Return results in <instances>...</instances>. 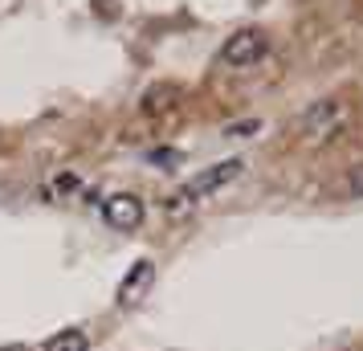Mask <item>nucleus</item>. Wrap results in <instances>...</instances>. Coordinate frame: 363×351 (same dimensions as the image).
<instances>
[{
    "label": "nucleus",
    "mask_w": 363,
    "mask_h": 351,
    "mask_svg": "<svg viewBox=\"0 0 363 351\" xmlns=\"http://www.w3.org/2000/svg\"><path fill=\"white\" fill-rule=\"evenodd\" d=\"M249 131H257V123H253V118H249V123H237V127H229L225 135H249Z\"/></svg>",
    "instance_id": "nucleus-9"
},
{
    "label": "nucleus",
    "mask_w": 363,
    "mask_h": 351,
    "mask_svg": "<svg viewBox=\"0 0 363 351\" xmlns=\"http://www.w3.org/2000/svg\"><path fill=\"white\" fill-rule=\"evenodd\" d=\"M45 351H90V339H86V331L69 327V331H57L53 339H45Z\"/></svg>",
    "instance_id": "nucleus-6"
},
{
    "label": "nucleus",
    "mask_w": 363,
    "mask_h": 351,
    "mask_svg": "<svg viewBox=\"0 0 363 351\" xmlns=\"http://www.w3.org/2000/svg\"><path fill=\"white\" fill-rule=\"evenodd\" d=\"M265 50H269V37L262 33V29H237V33L220 45V66H233V69H249V66H257L265 57Z\"/></svg>",
    "instance_id": "nucleus-2"
},
{
    "label": "nucleus",
    "mask_w": 363,
    "mask_h": 351,
    "mask_svg": "<svg viewBox=\"0 0 363 351\" xmlns=\"http://www.w3.org/2000/svg\"><path fill=\"white\" fill-rule=\"evenodd\" d=\"M151 282H155V262L151 257H139L127 274H123V282H118V306H135V302L143 299L151 290Z\"/></svg>",
    "instance_id": "nucleus-5"
},
{
    "label": "nucleus",
    "mask_w": 363,
    "mask_h": 351,
    "mask_svg": "<svg viewBox=\"0 0 363 351\" xmlns=\"http://www.w3.org/2000/svg\"><path fill=\"white\" fill-rule=\"evenodd\" d=\"M241 172H245V160H220V164H213V167H204V172H196V176H192V180L180 188V192H176V201L188 204V201H196V196L204 201V196L220 192L225 184H233Z\"/></svg>",
    "instance_id": "nucleus-3"
},
{
    "label": "nucleus",
    "mask_w": 363,
    "mask_h": 351,
    "mask_svg": "<svg viewBox=\"0 0 363 351\" xmlns=\"http://www.w3.org/2000/svg\"><path fill=\"white\" fill-rule=\"evenodd\" d=\"M347 118V106L339 99H318L311 102L306 111H302V118H298V135H302V143H327V139H335L339 135V127H343Z\"/></svg>",
    "instance_id": "nucleus-1"
},
{
    "label": "nucleus",
    "mask_w": 363,
    "mask_h": 351,
    "mask_svg": "<svg viewBox=\"0 0 363 351\" xmlns=\"http://www.w3.org/2000/svg\"><path fill=\"white\" fill-rule=\"evenodd\" d=\"M347 192H351V196H363V164H355L347 172Z\"/></svg>",
    "instance_id": "nucleus-8"
},
{
    "label": "nucleus",
    "mask_w": 363,
    "mask_h": 351,
    "mask_svg": "<svg viewBox=\"0 0 363 351\" xmlns=\"http://www.w3.org/2000/svg\"><path fill=\"white\" fill-rule=\"evenodd\" d=\"M102 217L118 233H135L143 225V217H147V204H143V196H135V192H115L111 201L102 204Z\"/></svg>",
    "instance_id": "nucleus-4"
},
{
    "label": "nucleus",
    "mask_w": 363,
    "mask_h": 351,
    "mask_svg": "<svg viewBox=\"0 0 363 351\" xmlns=\"http://www.w3.org/2000/svg\"><path fill=\"white\" fill-rule=\"evenodd\" d=\"M78 176H74V172H62V176H57V180H53V192H57V196H74V192H78Z\"/></svg>",
    "instance_id": "nucleus-7"
}]
</instances>
